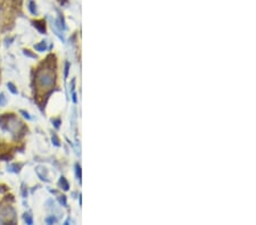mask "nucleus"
Listing matches in <instances>:
<instances>
[{"mask_svg":"<svg viewBox=\"0 0 256 225\" xmlns=\"http://www.w3.org/2000/svg\"><path fill=\"white\" fill-rule=\"evenodd\" d=\"M35 84L38 91H48L55 84V73L51 66H47L43 68H40L37 72V76H35Z\"/></svg>","mask_w":256,"mask_h":225,"instance_id":"1","label":"nucleus"},{"mask_svg":"<svg viewBox=\"0 0 256 225\" xmlns=\"http://www.w3.org/2000/svg\"><path fill=\"white\" fill-rule=\"evenodd\" d=\"M33 25L41 32V33H45L46 32V23L43 19H38V21H33Z\"/></svg>","mask_w":256,"mask_h":225,"instance_id":"2","label":"nucleus"},{"mask_svg":"<svg viewBox=\"0 0 256 225\" xmlns=\"http://www.w3.org/2000/svg\"><path fill=\"white\" fill-rule=\"evenodd\" d=\"M34 48H35V50H38V51H45L46 48H47V43H46L45 41H42L41 43L34 45Z\"/></svg>","mask_w":256,"mask_h":225,"instance_id":"3","label":"nucleus"},{"mask_svg":"<svg viewBox=\"0 0 256 225\" xmlns=\"http://www.w3.org/2000/svg\"><path fill=\"white\" fill-rule=\"evenodd\" d=\"M29 9L30 11L33 14V15H37V8H35V3L33 1H30L29 2Z\"/></svg>","mask_w":256,"mask_h":225,"instance_id":"4","label":"nucleus"},{"mask_svg":"<svg viewBox=\"0 0 256 225\" xmlns=\"http://www.w3.org/2000/svg\"><path fill=\"white\" fill-rule=\"evenodd\" d=\"M59 183H60V185H64V190H68V184H67V182H66V180L64 178L60 179Z\"/></svg>","mask_w":256,"mask_h":225,"instance_id":"5","label":"nucleus"},{"mask_svg":"<svg viewBox=\"0 0 256 225\" xmlns=\"http://www.w3.org/2000/svg\"><path fill=\"white\" fill-rule=\"evenodd\" d=\"M24 220H25V222H26L27 224H32V217L30 216V214H25Z\"/></svg>","mask_w":256,"mask_h":225,"instance_id":"6","label":"nucleus"},{"mask_svg":"<svg viewBox=\"0 0 256 225\" xmlns=\"http://www.w3.org/2000/svg\"><path fill=\"white\" fill-rule=\"evenodd\" d=\"M24 53L26 55V56H29V57H32V58H35L37 56L34 55V53H32L30 50H24Z\"/></svg>","mask_w":256,"mask_h":225,"instance_id":"7","label":"nucleus"},{"mask_svg":"<svg viewBox=\"0 0 256 225\" xmlns=\"http://www.w3.org/2000/svg\"><path fill=\"white\" fill-rule=\"evenodd\" d=\"M8 88H9V90L11 91L13 93H17V90L15 89V87H14L11 83H8Z\"/></svg>","mask_w":256,"mask_h":225,"instance_id":"8","label":"nucleus"},{"mask_svg":"<svg viewBox=\"0 0 256 225\" xmlns=\"http://www.w3.org/2000/svg\"><path fill=\"white\" fill-rule=\"evenodd\" d=\"M76 175H78V178L81 176V171H80V166L79 165H76Z\"/></svg>","mask_w":256,"mask_h":225,"instance_id":"9","label":"nucleus"},{"mask_svg":"<svg viewBox=\"0 0 256 225\" xmlns=\"http://www.w3.org/2000/svg\"><path fill=\"white\" fill-rule=\"evenodd\" d=\"M52 142H53L56 146H59V142H58V140H57L56 136H52Z\"/></svg>","mask_w":256,"mask_h":225,"instance_id":"10","label":"nucleus"},{"mask_svg":"<svg viewBox=\"0 0 256 225\" xmlns=\"http://www.w3.org/2000/svg\"><path fill=\"white\" fill-rule=\"evenodd\" d=\"M0 105H5V97L0 94Z\"/></svg>","mask_w":256,"mask_h":225,"instance_id":"11","label":"nucleus"},{"mask_svg":"<svg viewBox=\"0 0 256 225\" xmlns=\"http://www.w3.org/2000/svg\"><path fill=\"white\" fill-rule=\"evenodd\" d=\"M68 67H70V64L66 63V68H65V77L67 76V73H68Z\"/></svg>","mask_w":256,"mask_h":225,"instance_id":"12","label":"nucleus"},{"mask_svg":"<svg viewBox=\"0 0 256 225\" xmlns=\"http://www.w3.org/2000/svg\"><path fill=\"white\" fill-rule=\"evenodd\" d=\"M53 222H56V218H53V217L47 218V223H53Z\"/></svg>","mask_w":256,"mask_h":225,"instance_id":"13","label":"nucleus"},{"mask_svg":"<svg viewBox=\"0 0 256 225\" xmlns=\"http://www.w3.org/2000/svg\"><path fill=\"white\" fill-rule=\"evenodd\" d=\"M22 114H23V115H24V116H25L26 118H31V117H30V115H29V114H27L26 111H22Z\"/></svg>","mask_w":256,"mask_h":225,"instance_id":"14","label":"nucleus"},{"mask_svg":"<svg viewBox=\"0 0 256 225\" xmlns=\"http://www.w3.org/2000/svg\"><path fill=\"white\" fill-rule=\"evenodd\" d=\"M55 125H56V128H58L59 126V121H56L55 122Z\"/></svg>","mask_w":256,"mask_h":225,"instance_id":"15","label":"nucleus"},{"mask_svg":"<svg viewBox=\"0 0 256 225\" xmlns=\"http://www.w3.org/2000/svg\"><path fill=\"white\" fill-rule=\"evenodd\" d=\"M0 193H1V190H0Z\"/></svg>","mask_w":256,"mask_h":225,"instance_id":"16","label":"nucleus"}]
</instances>
